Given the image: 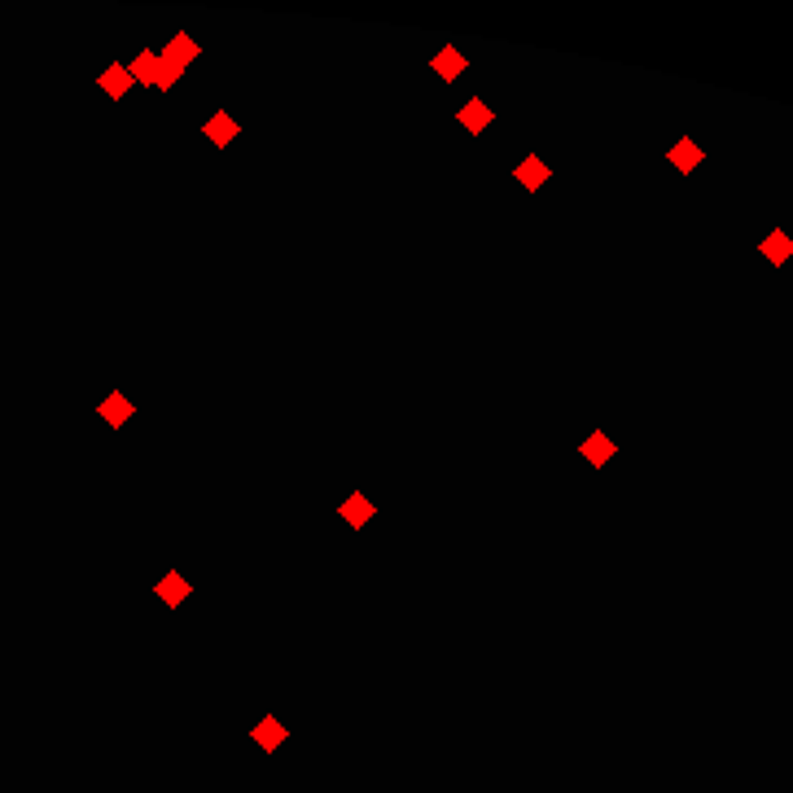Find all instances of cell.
Instances as JSON below:
<instances>
[{
  "mask_svg": "<svg viewBox=\"0 0 793 793\" xmlns=\"http://www.w3.org/2000/svg\"><path fill=\"white\" fill-rule=\"evenodd\" d=\"M206 136H210V141H220V145H224V141H233V136H237V123H233V119H228V114H215V119L206 123Z\"/></svg>",
  "mask_w": 793,
  "mask_h": 793,
  "instance_id": "6da1fadb",
  "label": "cell"
},
{
  "mask_svg": "<svg viewBox=\"0 0 793 793\" xmlns=\"http://www.w3.org/2000/svg\"><path fill=\"white\" fill-rule=\"evenodd\" d=\"M101 417H106V421H114V425H119V421H127V417H131V403L123 399V394H110V399L101 403Z\"/></svg>",
  "mask_w": 793,
  "mask_h": 793,
  "instance_id": "7a4b0ae2",
  "label": "cell"
},
{
  "mask_svg": "<svg viewBox=\"0 0 793 793\" xmlns=\"http://www.w3.org/2000/svg\"><path fill=\"white\" fill-rule=\"evenodd\" d=\"M342 513H346V522H351V526H364V522L373 517V504L364 500V495H355V500H346Z\"/></svg>",
  "mask_w": 793,
  "mask_h": 793,
  "instance_id": "3957f363",
  "label": "cell"
},
{
  "mask_svg": "<svg viewBox=\"0 0 793 793\" xmlns=\"http://www.w3.org/2000/svg\"><path fill=\"white\" fill-rule=\"evenodd\" d=\"M583 452H587V460H592V465H601V460H605V456H614V443H609L605 434H592V438H587V448H583Z\"/></svg>",
  "mask_w": 793,
  "mask_h": 793,
  "instance_id": "277c9868",
  "label": "cell"
},
{
  "mask_svg": "<svg viewBox=\"0 0 793 793\" xmlns=\"http://www.w3.org/2000/svg\"><path fill=\"white\" fill-rule=\"evenodd\" d=\"M491 119V110L483 106V101H473L469 110H460V123H469V131H483V123Z\"/></svg>",
  "mask_w": 793,
  "mask_h": 793,
  "instance_id": "5b68a950",
  "label": "cell"
},
{
  "mask_svg": "<svg viewBox=\"0 0 793 793\" xmlns=\"http://www.w3.org/2000/svg\"><path fill=\"white\" fill-rule=\"evenodd\" d=\"M158 592H162V596H167V601L176 605L180 596H189V583H180V574H167V583H162Z\"/></svg>",
  "mask_w": 793,
  "mask_h": 793,
  "instance_id": "8992f818",
  "label": "cell"
},
{
  "mask_svg": "<svg viewBox=\"0 0 793 793\" xmlns=\"http://www.w3.org/2000/svg\"><path fill=\"white\" fill-rule=\"evenodd\" d=\"M101 84L110 88V97H123V88H127V71H119V66H114V71L101 75Z\"/></svg>",
  "mask_w": 793,
  "mask_h": 793,
  "instance_id": "52a82bcc",
  "label": "cell"
},
{
  "mask_svg": "<svg viewBox=\"0 0 793 793\" xmlns=\"http://www.w3.org/2000/svg\"><path fill=\"white\" fill-rule=\"evenodd\" d=\"M531 162H535V167H522L517 180H522V185H543V176H548V171L539 167V158H531Z\"/></svg>",
  "mask_w": 793,
  "mask_h": 793,
  "instance_id": "ba28073f",
  "label": "cell"
},
{
  "mask_svg": "<svg viewBox=\"0 0 793 793\" xmlns=\"http://www.w3.org/2000/svg\"><path fill=\"white\" fill-rule=\"evenodd\" d=\"M460 66H465V62H460V57L452 53V48H448V53H443V57H438V71H443V75H456V71H460Z\"/></svg>",
  "mask_w": 793,
  "mask_h": 793,
  "instance_id": "9c48e42d",
  "label": "cell"
},
{
  "mask_svg": "<svg viewBox=\"0 0 793 793\" xmlns=\"http://www.w3.org/2000/svg\"><path fill=\"white\" fill-rule=\"evenodd\" d=\"M763 250H767V255H771V259H785V255H789V250H793V245H789V241H785V237H771V241H767V245H763Z\"/></svg>",
  "mask_w": 793,
  "mask_h": 793,
  "instance_id": "30bf717a",
  "label": "cell"
},
{
  "mask_svg": "<svg viewBox=\"0 0 793 793\" xmlns=\"http://www.w3.org/2000/svg\"><path fill=\"white\" fill-rule=\"evenodd\" d=\"M276 736H280L276 719H268V723H263V732H259V741H263V745H276Z\"/></svg>",
  "mask_w": 793,
  "mask_h": 793,
  "instance_id": "8fae6325",
  "label": "cell"
},
{
  "mask_svg": "<svg viewBox=\"0 0 793 793\" xmlns=\"http://www.w3.org/2000/svg\"><path fill=\"white\" fill-rule=\"evenodd\" d=\"M136 75H141V79H154V53H145V57L136 62Z\"/></svg>",
  "mask_w": 793,
  "mask_h": 793,
  "instance_id": "7c38bea8",
  "label": "cell"
},
{
  "mask_svg": "<svg viewBox=\"0 0 793 793\" xmlns=\"http://www.w3.org/2000/svg\"><path fill=\"white\" fill-rule=\"evenodd\" d=\"M692 158H697V150H692V145H680V167L684 171H692Z\"/></svg>",
  "mask_w": 793,
  "mask_h": 793,
  "instance_id": "4fadbf2b",
  "label": "cell"
}]
</instances>
